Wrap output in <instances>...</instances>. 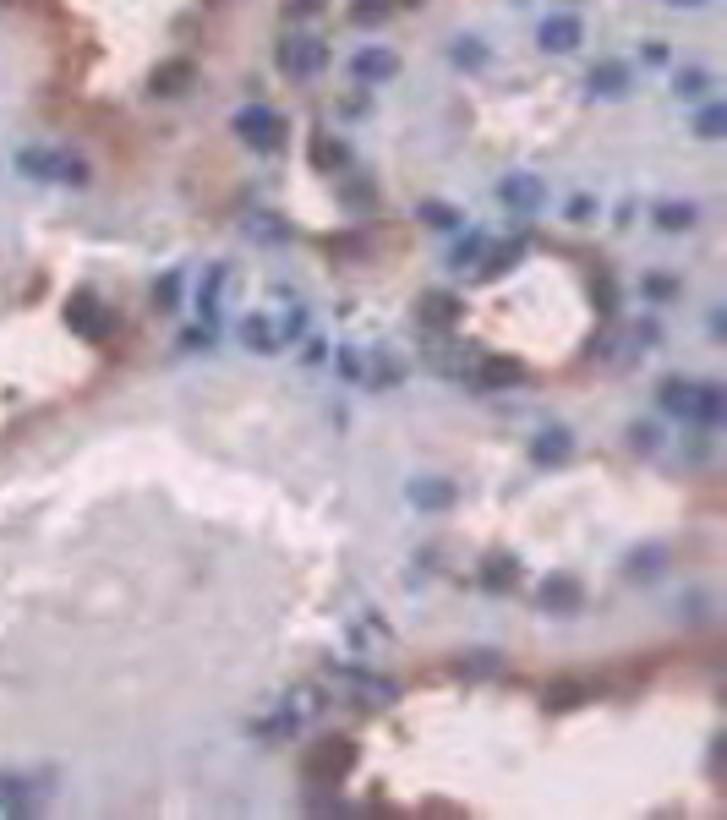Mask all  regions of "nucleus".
<instances>
[{"mask_svg": "<svg viewBox=\"0 0 727 820\" xmlns=\"http://www.w3.org/2000/svg\"><path fill=\"white\" fill-rule=\"evenodd\" d=\"M667 6H678V11H695V6H706V0H667Z\"/></svg>", "mask_w": 727, "mask_h": 820, "instance_id": "39", "label": "nucleus"}, {"mask_svg": "<svg viewBox=\"0 0 727 820\" xmlns=\"http://www.w3.org/2000/svg\"><path fill=\"white\" fill-rule=\"evenodd\" d=\"M66 323H72L77 334H88V339H104V334H110V312H104L93 296H72V307H66Z\"/></svg>", "mask_w": 727, "mask_h": 820, "instance_id": "7", "label": "nucleus"}, {"mask_svg": "<svg viewBox=\"0 0 727 820\" xmlns=\"http://www.w3.org/2000/svg\"><path fill=\"white\" fill-rule=\"evenodd\" d=\"M410 503H421V509H449V503H454V487L432 476V482H416V487H410Z\"/></svg>", "mask_w": 727, "mask_h": 820, "instance_id": "17", "label": "nucleus"}, {"mask_svg": "<svg viewBox=\"0 0 727 820\" xmlns=\"http://www.w3.org/2000/svg\"><path fill=\"white\" fill-rule=\"evenodd\" d=\"M585 602V585L574 580V574H553V580H542V607L547 613H580Z\"/></svg>", "mask_w": 727, "mask_h": 820, "instance_id": "6", "label": "nucleus"}, {"mask_svg": "<svg viewBox=\"0 0 727 820\" xmlns=\"http://www.w3.org/2000/svg\"><path fill=\"white\" fill-rule=\"evenodd\" d=\"M268 219H274V214H257V219H252V230H257L263 241H279V236H285V225H268Z\"/></svg>", "mask_w": 727, "mask_h": 820, "instance_id": "34", "label": "nucleus"}, {"mask_svg": "<svg viewBox=\"0 0 727 820\" xmlns=\"http://www.w3.org/2000/svg\"><path fill=\"white\" fill-rule=\"evenodd\" d=\"M656 394H662V410H673V416H689V400H695V383H689V378H667Z\"/></svg>", "mask_w": 727, "mask_h": 820, "instance_id": "18", "label": "nucleus"}, {"mask_svg": "<svg viewBox=\"0 0 727 820\" xmlns=\"http://www.w3.org/2000/svg\"><path fill=\"white\" fill-rule=\"evenodd\" d=\"M350 72H356V82L372 88V82H389L394 72H400V55L394 50H361L356 61H350Z\"/></svg>", "mask_w": 727, "mask_h": 820, "instance_id": "10", "label": "nucleus"}, {"mask_svg": "<svg viewBox=\"0 0 727 820\" xmlns=\"http://www.w3.org/2000/svg\"><path fill=\"white\" fill-rule=\"evenodd\" d=\"M482 246H487L482 236H465L460 246H454V268H465V263H476V257H482Z\"/></svg>", "mask_w": 727, "mask_h": 820, "instance_id": "31", "label": "nucleus"}, {"mask_svg": "<svg viewBox=\"0 0 727 820\" xmlns=\"http://www.w3.org/2000/svg\"><path fill=\"white\" fill-rule=\"evenodd\" d=\"M0 804H28V782H17V777H0Z\"/></svg>", "mask_w": 727, "mask_h": 820, "instance_id": "30", "label": "nucleus"}, {"mask_svg": "<svg viewBox=\"0 0 727 820\" xmlns=\"http://www.w3.org/2000/svg\"><path fill=\"white\" fill-rule=\"evenodd\" d=\"M476 378L487 383V389H509V383H520V361H503V356H487L482 367H476Z\"/></svg>", "mask_w": 727, "mask_h": 820, "instance_id": "16", "label": "nucleus"}, {"mask_svg": "<svg viewBox=\"0 0 727 820\" xmlns=\"http://www.w3.org/2000/svg\"><path fill=\"white\" fill-rule=\"evenodd\" d=\"M585 695H591V684H553V689H547V706L569 711V706H580Z\"/></svg>", "mask_w": 727, "mask_h": 820, "instance_id": "24", "label": "nucleus"}, {"mask_svg": "<svg viewBox=\"0 0 727 820\" xmlns=\"http://www.w3.org/2000/svg\"><path fill=\"white\" fill-rule=\"evenodd\" d=\"M487 61V50L476 39H454V66H482Z\"/></svg>", "mask_w": 727, "mask_h": 820, "instance_id": "29", "label": "nucleus"}, {"mask_svg": "<svg viewBox=\"0 0 727 820\" xmlns=\"http://www.w3.org/2000/svg\"><path fill=\"white\" fill-rule=\"evenodd\" d=\"M279 66H285L290 77H318L323 66H328V44L307 39V33H296V39L279 44Z\"/></svg>", "mask_w": 727, "mask_h": 820, "instance_id": "4", "label": "nucleus"}, {"mask_svg": "<svg viewBox=\"0 0 727 820\" xmlns=\"http://www.w3.org/2000/svg\"><path fill=\"white\" fill-rule=\"evenodd\" d=\"M312 159H318L323 170H328V164H345V148H339V143H328V137L318 132V137H312Z\"/></svg>", "mask_w": 727, "mask_h": 820, "instance_id": "28", "label": "nucleus"}, {"mask_svg": "<svg viewBox=\"0 0 727 820\" xmlns=\"http://www.w3.org/2000/svg\"><path fill=\"white\" fill-rule=\"evenodd\" d=\"M236 132L246 148H257V154H274V148H285V121H279L268 104H246L236 115Z\"/></svg>", "mask_w": 727, "mask_h": 820, "instance_id": "3", "label": "nucleus"}, {"mask_svg": "<svg viewBox=\"0 0 727 820\" xmlns=\"http://www.w3.org/2000/svg\"><path fill=\"white\" fill-rule=\"evenodd\" d=\"M727 132V104H706L695 121V137H706V143H717V137Z\"/></svg>", "mask_w": 727, "mask_h": 820, "instance_id": "21", "label": "nucleus"}, {"mask_svg": "<svg viewBox=\"0 0 727 820\" xmlns=\"http://www.w3.org/2000/svg\"><path fill=\"white\" fill-rule=\"evenodd\" d=\"M400 6H421V0H400Z\"/></svg>", "mask_w": 727, "mask_h": 820, "instance_id": "40", "label": "nucleus"}, {"mask_svg": "<svg viewBox=\"0 0 727 820\" xmlns=\"http://www.w3.org/2000/svg\"><path fill=\"white\" fill-rule=\"evenodd\" d=\"M421 219H427L432 230H454V225H460V214H454L449 203H438V197H427V203H421Z\"/></svg>", "mask_w": 727, "mask_h": 820, "instance_id": "23", "label": "nucleus"}, {"mask_svg": "<svg viewBox=\"0 0 727 820\" xmlns=\"http://www.w3.org/2000/svg\"><path fill=\"white\" fill-rule=\"evenodd\" d=\"M318 11H323V0H290L285 17H318Z\"/></svg>", "mask_w": 727, "mask_h": 820, "instance_id": "35", "label": "nucleus"}, {"mask_svg": "<svg viewBox=\"0 0 727 820\" xmlns=\"http://www.w3.org/2000/svg\"><path fill=\"white\" fill-rule=\"evenodd\" d=\"M487 591H503V585H514V558H487Z\"/></svg>", "mask_w": 727, "mask_h": 820, "instance_id": "27", "label": "nucleus"}, {"mask_svg": "<svg viewBox=\"0 0 727 820\" xmlns=\"http://www.w3.org/2000/svg\"><path fill=\"white\" fill-rule=\"evenodd\" d=\"M585 88H591L596 99H624L629 93V66L624 61H596L591 77H585Z\"/></svg>", "mask_w": 727, "mask_h": 820, "instance_id": "8", "label": "nucleus"}, {"mask_svg": "<svg viewBox=\"0 0 727 820\" xmlns=\"http://www.w3.org/2000/svg\"><path fill=\"white\" fill-rule=\"evenodd\" d=\"M673 93H678V99H706V93H711V72H700V66L678 72L673 77Z\"/></svg>", "mask_w": 727, "mask_h": 820, "instance_id": "20", "label": "nucleus"}, {"mask_svg": "<svg viewBox=\"0 0 727 820\" xmlns=\"http://www.w3.org/2000/svg\"><path fill=\"white\" fill-rule=\"evenodd\" d=\"M454 318H460V301H454V296H427V301H421V323L449 328Z\"/></svg>", "mask_w": 727, "mask_h": 820, "instance_id": "19", "label": "nucleus"}, {"mask_svg": "<svg viewBox=\"0 0 727 820\" xmlns=\"http://www.w3.org/2000/svg\"><path fill=\"white\" fill-rule=\"evenodd\" d=\"M389 17V0H356L350 6V22H361V28H372V22Z\"/></svg>", "mask_w": 727, "mask_h": 820, "instance_id": "26", "label": "nucleus"}, {"mask_svg": "<svg viewBox=\"0 0 727 820\" xmlns=\"http://www.w3.org/2000/svg\"><path fill=\"white\" fill-rule=\"evenodd\" d=\"M339 372H345V378H361V372H367V367H361V356H356V350H339Z\"/></svg>", "mask_w": 727, "mask_h": 820, "instance_id": "33", "label": "nucleus"}, {"mask_svg": "<svg viewBox=\"0 0 727 820\" xmlns=\"http://www.w3.org/2000/svg\"><path fill=\"white\" fill-rule=\"evenodd\" d=\"M629 443H635V449H656V427H629Z\"/></svg>", "mask_w": 727, "mask_h": 820, "instance_id": "36", "label": "nucleus"}, {"mask_svg": "<svg viewBox=\"0 0 727 820\" xmlns=\"http://www.w3.org/2000/svg\"><path fill=\"white\" fill-rule=\"evenodd\" d=\"M727 416V394L722 383H695V400H689V421H706V427H717Z\"/></svg>", "mask_w": 727, "mask_h": 820, "instance_id": "11", "label": "nucleus"}, {"mask_svg": "<svg viewBox=\"0 0 727 820\" xmlns=\"http://www.w3.org/2000/svg\"><path fill=\"white\" fill-rule=\"evenodd\" d=\"M175 301H181V274H164L154 285V312H175Z\"/></svg>", "mask_w": 727, "mask_h": 820, "instance_id": "25", "label": "nucleus"}, {"mask_svg": "<svg viewBox=\"0 0 727 820\" xmlns=\"http://www.w3.org/2000/svg\"><path fill=\"white\" fill-rule=\"evenodd\" d=\"M356 766V744H350V738H318V744L307 749V782H318V788H334L339 777H345V771Z\"/></svg>", "mask_w": 727, "mask_h": 820, "instance_id": "2", "label": "nucleus"}, {"mask_svg": "<svg viewBox=\"0 0 727 820\" xmlns=\"http://www.w3.org/2000/svg\"><path fill=\"white\" fill-rule=\"evenodd\" d=\"M498 197L514 208V214H536L547 192H542V181H536V175H509V181L498 186Z\"/></svg>", "mask_w": 727, "mask_h": 820, "instance_id": "9", "label": "nucleus"}, {"mask_svg": "<svg viewBox=\"0 0 727 820\" xmlns=\"http://www.w3.org/2000/svg\"><path fill=\"white\" fill-rule=\"evenodd\" d=\"M219 290H225V268H208V279L197 285V312H203V323L214 328V318H219Z\"/></svg>", "mask_w": 727, "mask_h": 820, "instance_id": "14", "label": "nucleus"}, {"mask_svg": "<svg viewBox=\"0 0 727 820\" xmlns=\"http://www.w3.org/2000/svg\"><path fill=\"white\" fill-rule=\"evenodd\" d=\"M197 345H203V350L214 345V328H208V323L203 328H186V334H181V350H197Z\"/></svg>", "mask_w": 727, "mask_h": 820, "instance_id": "32", "label": "nucleus"}, {"mask_svg": "<svg viewBox=\"0 0 727 820\" xmlns=\"http://www.w3.org/2000/svg\"><path fill=\"white\" fill-rule=\"evenodd\" d=\"M301 328H307V307H301V301L290 296V301H274V307L246 312V323H241V345H246V350H257V356H279V350H285L290 339H301Z\"/></svg>", "mask_w": 727, "mask_h": 820, "instance_id": "1", "label": "nucleus"}, {"mask_svg": "<svg viewBox=\"0 0 727 820\" xmlns=\"http://www.w3.org/2000/svg\"><path fill=\"white\" fill-rule=\"evenodd\" d=\"M536 39H542L547 55H569V50H580L585 28H580V17H574V11H553V17L542 22V33H536Z\"/></svg>", "mask_w": 727, "mask_h": 820, "instance_id": "5", "label": "nucleus"}, {"mask_svg": "<svg viewBox=\"0 0 727 820\" xmlns=\"http://www.w3.org/2000/svg\"><path fill=\"white\" fill-rule=\"evenodd\" d=\"M591 214H596V203H591V197H574V203H569V219H574V225H585Z\"/></svg>", "mask_w": 727, "mask_h": 820, "instance_id": "37", "label": "nucleus"}, {"mask_svg": "<svg viewBox=\"0 0 727 820\" xmlns=\"http://www.w3.org/2000/svg\"><path fill=\"white\" fill-rule=\"evenodd\" d=\"M673 279H646V296H656V301H667V296H673Z\"/></svg>", "mask_w": 727, "mask_h": 820, "instance_id": "38", "label": "nucleus"}, {"mask_svg": "<svg viewBox=\"0 0 727 820\" xmlns=\"http://www.w3.org/2000/svg\"><path fill=\"white\" fill-rule=\"evenodd\" d=\"M662 564H667L662 547H646V553L629 558V574H635V580H656V574H662Z\"/></svg>", "mask_w": 727, "mask_h": 820, "instance_id": "22", "label": "nucleus"}, {"mask_svg": "<svg viewBox=\"0 0 727 820\" xmlns=\"http://www.w3.org/2000/svg\"><path fill=\"white\" fill-rule=\"evenodd\" d=\"M700 219L695 203H656V230H667V236H678V230H689Z\"/></svg>", "mask_w": 727, "mask_h": 820, "instance_id": "15", "label": "nucleus"}, {"mask_svg": "<svg viewBox=\"0 0 727 820\" xmlns=\"http://www.w3.org/2000/svg\"><path fill=\"white\" fill-rule=\"evenodd\" d=\"M192 61H164L159 66V72H154V93H159V99H175V93H186V88H192Z\"/></svg>", "mask_w": 727, "mask_h": 820, "instance_id": "12", "label": "nucleus"}, {"mask_svg": "<svg viewBox=\"0 0 727 820\" xmlns=\"http://www.w3.org/2000/svg\"><path fill=\"white\" fill-rule=\"evenodd\" d=\"M569 449H574L569 432L553 427V432H542V438L531 443V460H536V465H558V460H569Z\"/></svg>", "mask_w": 727, "mask_h": 820, "instance_id": "13", "label": "nucleus"}]
</instances>
